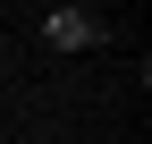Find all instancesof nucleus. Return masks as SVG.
<instances>
[{
	"mask_svg": "<svg viewBox=\"0 0 152 144\" xmlns=\"http://www.w3.org/2000/svg\"><path fill=\"white\" fill-rule=\"evenodd\" d=\"M42 43L51 51H85V43H102V17L93 9H51L42 17Z\"/></svg>",
	"mask_w": 152,
	"mask_h": 144,
	"instance_id": "f257e3e1",
	"label": "nucleus"
}]
</instances>
